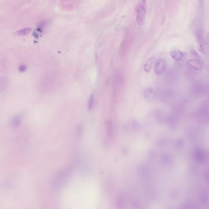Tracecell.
Returning a JSON list of instances; mask_svg holds the SVG:
<instances>
[{"instance_id": "5bb4252c", "label": "cell", "mask_w": 209, "mask_h": 209, "mask_svg": "<svg viewBox=\"0 0 209 209\" xmlns=\"http://www.w3.org/2000/svg\"><path fill=\"white\" fill-rule=\"evenodd\" d=\"M133 203L134 204V206L135 208H137V209H140L141 206L138 202H137V201H134Z\"/></svg>"}, {"instance_id": "52a82bcc", "label": "cell", "mask_w": 209, "mask_h": 209, "mask_svg": "<svg viewBox=\"0 0 209 209\" xmlns=\"http://www.w3.org/2000/svg\"><path fill=\"white\" fill-rule=\"evenodd\" d=\"M116 206L118 209H124L125 206V200L122 194H119L116 200Z\"/></svg>"}, {"instance_id": "3957f363", "label": "cell", "mask_w": 209, "mask_h": 209, "mask_svg": "<svg viewBox=\"0 0 209 209\" xmlns=\"http://www.w3.org/2000/svg\"><path fill=\"white\" fill-rule=\"evenodd\" d=\"M114 133V126L112 121L109 120L106 121L105 125V141L108 145L112 138Z\"/></svg>"}, {"instance_id": "8fae6325", "label": "cell", "mask_w": 209, "mask_h": 209, "mask_svg": "<svg viewBox=\"0 0 209 209\" xmlns=\"http://www.w3.org/2000/svg\"><path fill=\"white\" fill-rule=\"evenodd\" d=\"M21 119L20 116H16L12 120V126L15 127H17L20 125L21 123Z\"/></svg>"}, {"instance_id": "6da1fadb", "label": "cell", "mask_w": 209, "mask_h": 209, "mask_svg": "<svg viewBox=\"0 0 209 209\" xmlns=\"http://www.w3.org/2000/svg\"><path fill=\"white\" fill-rule=\"evenodd\" d=\"M72 173V168L70 166L67 167L59 172L52 181L54 189L57 190L62 189L68 181Z\"/></svg>"}, {"instance_id": "277c9868", "label": "cell", "mask_w": 209, "mask_h": 209, "mask_svg": "<svg viewBox=\"0 0 209 209\" xmlns=\"http://www.w3.org/2000/svg\"><path fill=\"white\" fill-rule=\"evenodd\" d=\"M196 37L198 50L201 53L203 54L205 50V42L201 30L197 31L196 33Z\"/></svg>"}, {"instance_id": "9c48e42d", "label": "cell", "mask_w": 209, "mask_h": 209, "mask_svg": "<svg viewBox=\"0 0 209 209\" xmlns=\"http://www.w3.org/2000/svg\"><path fill=\"white\" fill-rule=\"evenodd\" d=\"M154 60V58H151L146 61L144 66V70L146 72L149 73L150 72Z\"/></svg>"}, {"instance_id": "30bf717a", "label": "cell", "mask_w": 209, "mask_h": 209, "mask_svg": "<svg viewBox=\"0 0 209 209\" xmlns=\"http://www.w3.org/2000/svg\"><path fill=\"white\" fill-rule=\"evenodd\" d=\"M31 30V28H24V29H21L20 30L16 32L15 34L18 36L25 35L28 34L29 32H30Z\"/></svg>"}, {"instance_id": "8992f818", "label": "cell", "mask_w": 209, "mask_h": 209, "mask_svg": "<svg viewBox=\"0 0 209 209\" xmlns=\"http://www.w3.org/2000/svg\"><path fill=\"white\" fill-rule=\"evenodd\" d=\"M187 64L189 67L196 70H202L203 68L202 63L197 58L192 59L189 60Z\"/></svg>"}, {"instance_id": "7a4b0ae2", "label": "cell", "mask_w": 209, "mask_h": 209, "mask_svg": "<svg viewBox=\"0 0 209 209\" xmlns=\"http://www.w3.org/2000/svg\"><path fill=\"white\" fill-rule=\"evenodd\" d=\"M146 9H147L146 1L144 0L139 1L137 4L136 8V15L137 22L140 26H142L144 24Z\"/></svg>"}, {"instance_id": "5b68a950", "label": "cell", "mask_w": 209, "mask_h": 209, "mask_svg": "<svg viewBox=\"0 0 209 209\" xmlns=\"http://www.w3.org/2000/svg\"><path fill=\"white\" fill-rule=\"evenodd\" d=\"M166 67V63L165 60L160 59L156 62L155 65V72L157 75H160L163 74Z\"/></svg>"}, {"instance_id": "ba28073f", "label": "cell", "mask_w": 209, "mask_h": 209, "mask_svg": "<svg viewBox=\"0 0 209 209\" xmlns=\"http://www.w3.org/2000/svg\"><path fill=\"white\" fill-rule=\"evenodd\" d=\"M170 55L174 59L177 61H180L183 59V53L179 50H174L170 52Z\"/></svg>"}, {"instance_id": "4fadbf2b", "label": "cell", "mask_w": 209, "mask_h": 209, "mask_svg": "<svg viewBox=\"0 0 209 209\" xmlns=\"http://www.w3.org/2000/svg\"><path fill=\"white\" fill-rule=\"evenodd\" d=\"M26 69V65H24V64H22V65H20L19 67V71L23 72L25 71Z\"/></svg>"}, {"instance_id": "7c38bea8", "label": "cell", "mask_w": 209, "mask_h": 209, "mask_svg": "<svg viewBox=\"0 0 209 209\" xmlns=\"http://www.w3.org/2000/svg\"><path fill=\"white\" fill-rule=\"evenodd\" d=\"M94 103V96L93 95H92L90 96V98L88 102V109L89 110H91L93 107Z\"/></svg>"}]
</instances>
